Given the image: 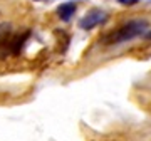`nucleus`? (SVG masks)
<instances>
[{"mask_svg":"<svg viewBox=\"0 0 151 141\" xmlns=\"http://www.w3.org/2000/svg\"><path fill=\"white\" fill-rule=\"evenodd\" d=\"M57 14H59V17H60L64 22L70 20V17L76 14V4H72V2L60 4V5L57 7Z\"/></svg>","mask_w":151,"mask_h":141,"instance_id":"nucleus-3","label":"nucleus"},{"mask_svg":"<svg viewBox=\"0 0 151 141\" xmlns=\"http://www.w3.org/2000/svg\"><path fill=\"white\" fill-rule=\"evenodd\" d=\"M146 39H150V40H151V32H148V34H146Z\"/></svg>","mask_w":151,"mask_h":141,"instance_id":"nucleus-5","label":"nucleus"},{"mask_svg":"<svg viewBox=\"0 0 151 141\" xmlns=\"http://www.w3.org/2000/svg\"><path fill=\"white\" fill-rule=\"evenodd\" d=\"M148 29V22L146 20H129L124 25H121L119 29L109 32L106 37L103 39L104 44H121L126 40H131L134 37H139L146 32Z\"/></svg>","mask_w":151,"mask_h":141,"instance_id":"nucleus-1","label":"nucleus"},{"mask_svg":"<svg viewBox=\"0 0 151 141\" xmlns=\"http://www.w3.org/2000/svg\"><path fill=\"white\" fill-rule=\"evenodd\" d=\"M121 5H134V4H138L139 0H118Z\"/></svg>","mask_w":151,"mask_h":141,"instance_id":"nucleus-4","label":"nucleus"},{"mask_svg":"<svg viewBox=\"0 0 151 141\" xmlns=\"http://www.w3.org/2000/svg\"><path fill=\"white\" fill-rule=\"evenodd\" d=\"M106 19H108V14L104 10H101V9H91V10L79 20V27H81L82 30H91V29L101 25L103 22H106Z\"/></svg>","mask_w":151,"mask_h":141,"instance_id":"nucleus-2","label":"nucleus"}]
</instances>
